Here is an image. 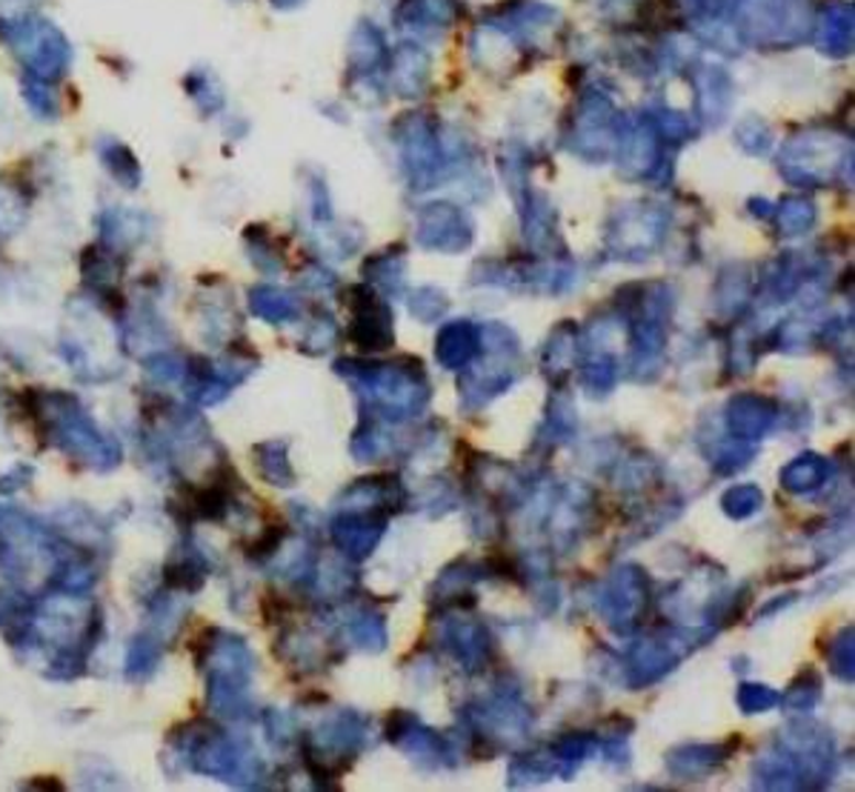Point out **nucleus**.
<instances>
[{
  "label": "nucleus",
  "mask_w": 855,
  "mask_h": 792,
  "mask_svg": "<svg viewBox=\"0 0 855 792\" xmlns=\"http://www.w3.org/2000/svg\"><path fill=\"white\" fill-rule=\"evenodd\" d=\"M827 479V466L819 455H801L796 458L792 464L785 466L781 472V484L790 493H813L815 486H821V481Z\"/></svg>",
  "instance_id": "obj_10"
},
{
  "label": "nucleus",
  "mask_w": 855,
  "mask_h": 792,
  "mask_svg": "<svg viewBox=\"0 0 855 792\" xmlns=\"http://www.w3.org/2000/svg\"><path fill=\"white\" fill-rule=\"evenodd\" d=\"M738 704L744 713H767L778 704V693H772L770 686L764 684H744L738 693Z\"/></svg>",
  "instance_id": "obj_16"
},
{
  "label": "nucleus",
  "mask_w": 855,
  "mask_h": 792,
  "mask_svg": "<svg viewBox=\"0 0 855 792\" xmlns=\"http://www.w3.org/2000/svg\"><path fill=\"white\" fill-rule=\"evenodd\" d=\"M761 507V493H758L756 486H733L727 495H724V509L733 518H747L756 509Z\"/></svg>",
  "instance_id": "obj_15"
},
{
  "label": "nucleus",
  "mask_w": 855,
  "mask_h": 792,
  "mask_svg": "<svg viewBox=\"0 0 855 792\" xmlns=\"http://www.w3.org/2000/svg\"><path fill=\"white\" fill-rule=\"evenodd\" d=\"M776 421V404L756 395H738L730 404V429L735 438H761Z\"/></svg>",
  "instance_id": "obj_6"
},
{
  "label": "nucleus",
  "mask_w": 855,
  "mask_h": 792,
  "mask_svg": "<svg viewBox=\"0 0 855 792\" xmlns=\"http://www.w3.org/2000/svg\"><path fill=\"white\" fill-rule=\"evenodd\" d=\"M381 532H384V515L372 509L366 513H347L332 524V538H336L338 550L350 558H366L372 547L379 543Z\"/></svg>",
  "instance_id": "obj_3"
},
{
  "label": "nucleus",
  "mask_w": 855,
  "mask_h": 792,
  "mask_svg": "<svg viewBox=\"0 0 855 792\" xmlns=\"http://www.w3.org/2000/svg\"><path fill=\"white\" fill-rule=\"evenodd\" d=\"M250 304H252V312L266 318V321H286V318L293 315V304H289V298L275 293V289H255Z\"/></svg>",
  "instance_id": "obj_13"
},
{
  "label": "nucleus",
  "mask_w": 855,
  "mask_h": 792,
  "mask_svg": "<svg viewBox=\"0 0 855 792\" xmlns=\"http://www.w3.org/2000/svg\"><path fill=\"white\" fill-rule=\"evenodd\" d=\"M152 232V218L138 209H107L100 218V235L109 250H127L135 246Z\"/></svg>",
  "instance_id": "obj_5"
},
{
  "label": "nucleus",
  "mask_w": 855,
  "mask_h": 792,
  "mask_svg": "<svg viewBox=\"0 0 855 792\" xmlns=\"http://www.w3.org/2000/svg\"><path fill=\"white\" fill-rule=\"evenodd\" d=\"M0 41L7 43L23 66L29 78L55 80L69 66V37L50 21L41 18H3L0 21Z\"/></svg>",
  "instance_id": "obj_2"
},
{
  "label": "nucleus",
  "mask_w": 855,
  "mask_h": 792,
  "mask_svg": "<svg viewBox=\"0 0 855 792\" xmlns=\"http://www.w3.org/2000/svg\"><path fill=\"white\" fill-rule=\"evenodd\" d=\"M98 155H100V164L107 166L109 175H112L123 189H138V186H141L143 180L141 164H138V157L132 155V150H129L127 143L114 141V138L100 141Z\"/></svg>",
  "instance_id": "obj_8"
},
{
  "label": "nucleus",
  "mask_w": 855,
  "mask_h": 792,
  "mask_svg": "<svg viewBox=\"0 0 855 792\" xmlns=\"http://www.w3.org/2000/svg\"><path fill=\"white\" fill-rule=\"evenodd\" d=\"M681 752L684 756H678V752L670 756V761H684V767H672V772H678V776H690V772H695V767H699V772L713 770L715 765H721L727 758L724 747H687Z\"/></svg>",
  "instance_id": "obj_11"
},
{
  "label": "nucleus",
  "mask_w": 855,
  "mask_h": 792,
  "mask_svg": "<svg viewBox=\"0 0 855 792\" xmlns=\"http://www.w3.org/2000/svg\"><path fill=\"white\" fill-rule=\"evenodd\" d=\"M164 647H161V636L157 632H141L132 638L127 650V661H123V672L132 684L150 681L155 675L157 664H161Z\"/></svg>",
  "instance_id": "obj_7"
},
{
  "label": "nucleus",
  "mask_w": 855,
  "mask_h": 792,
  "mask_svg": "<svg viewBox=\"0 0 855 792\" xmlns=\"http://www.w3.org/2000/svg\"><path fill=\"white\" fill-rule=\"evenodd\" d=\"M23 100H26V107L32 109V112L37 114V118H57V98L55 92H52L50 86H46V80H37V78H26L23 80Z\"/></svg>",
  "instance_id": "obj_12"
},
{
  "label": "nucleus",
  "mask_w": 855,
  "mask_h": 792,
  "mask_svg": "<svg viewBox=\"0 0 855 792\" xmlns=\"http://www.w3.org/2000/svg\"><path fill=\"white\" fill-rule=\"evenodd\" d=\"M286 441H264L257 443L252 455H255V466L261 472V479L266 484L275 486H293L295 484V472L293 464H289V458H286Z\"/></svg>",
  "instance_id": "obj_9"
},
{
  "label": "nucleus",
  "mask_w": 855,
  "mask_h": 792,
  "mask_svg": "<svg viewBox=\"0 0 855 792\" xmlns=\"http://www.w3.org/2000/svg\"><path fill=\"white\" fill-rule=\"evenodd\" d=\"M37 0H0V14L3 18H23L26 7H32Z\"/></svg>",
  "instance_id": "obj_18"
},
{
  "label": "nucleus",
  "mask_w": 855,
  "mask_h": 792,
  "mask_svg": "<svg viewBox=\"0 0 855 792\" xmlns=\"http://www.w3.org/2000/svg\"><path fill=\"white\" fill-rule=\"evenodd\" d=\"M32 475H35V470H32V464H14L9 466L3 475H0V495H14V493H21L23 486H29V481H32Z\"/></svg>",
  "instance_id": "obj_17"
},
{
  "label": "nucleus",
  "mask_w": 855,
  "mask_h": 792,
  "mask_svg": "<svg viewBox=\"0 0 855 792\" xmlns=\"http://www.w3.org/2000/svg\"><path fill=\"white\" fill-rule=\"evenodd\" d=\"M26 221V209H23V200L9 189V186H0V232L3 235H12Z\"/></svg>",
  "instance_id": "obj_14"
},
{
  "label": "nucleus",
  "mask_w": 855,
  "mask_h": 792,
  "mask_svg": "<svg viewBox=\"0 0 855 792\" xmlns=\"http://www.w3.org/2000/svg\"><path fill=\"white\" fill-rule=\"evenodd\" d=\"M161 579H164V586L172 590V593H198L209 579L207 558L200 556L195 547L184 543V547H178L169 556V561L161 570Z\"/></svg>",
  "instance_id": "obj_4"
},
{
  "label": "nucleus",
  "mask_w": 855,
  "mask_h": 792,
  "mask_svg": "<svg viewBox=\"0 0 855 792\" xmlns=\"http://www.w3.org/2000/svg\"><path fill=\"white\" fill-rule=\"evenodd\" d=\"M26 400L46 432V441L66 458L92 472H112L121 466L123 450L118 438L103 432L75 395L52 389V393H29Z\"/></svg>",
  "instance_id": "obj_1"
}]
</instances>
